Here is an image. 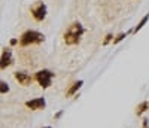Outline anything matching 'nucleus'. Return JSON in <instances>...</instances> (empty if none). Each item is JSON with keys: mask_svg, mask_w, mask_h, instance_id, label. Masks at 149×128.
<instances>
[{"mask_svg": "<svg viewBox=\"0 0 149 128\" xmlns=\"http://www.w3.org/2000/svg\"><path fill=\"white\" fill-rule=\"evenodd\" d=\"M18 42H19L18 39H10V42H9V43H10V46H15Z\"/></svg>", "mask_w": 149, "mask_h": 128, "instance_id": "16", "label": "nucleus"}, {"mask_svg": "<svg viewBox=\"0 0 149 128\" xmlns=\"http://www.w3.org/2000/svg\"><path fill=\"white\" fill-rule=\"evenodd\" d=\"M14 78H15V81H17L19 85H22V86H29V85L31 83V81H33V78H31L27 72H15V73H14Z\"/></svg>", "mask_w": 149, "mask_h": 128, "instance_id": "6", "label": "nucleus"}, {"mask_svg": "<svg viewBox=\"0 0 149 128\" xmlns=\"http://www.w3.org/2000/svg\"><path fill=\"white\" fill-rule=\"evenodd\" d=\"M149 109V101H142V103L137 106V110H136V115L137 116H140V115H143L146 110Z\"/></svg>", "mask_w": 149, "mask_h": 128, "instance_id": "10", "label": "nucleus"}, {"mask_svg": "<svg viewBox=\"0 0 149 128\" xmlns=\"http://www.w3.org/2000/svg\"><path fill=\"white\" fill-rule=\"evenodd\" d=\"M0 93H2V94H8L9 93V85L5 81L0 82Z\"/></svg>", "mask_w": 149, "mask_h": 128, "instance_id": "13", "label": "nucleus"}, {"mask_svg": "<svg viewBox=\"0 0 149 128\" xmlns=\"http://www.w3.org/2000/svg\"><path fill=\"white\" fill-rule=\"evenodd\" d=\"M63 37H64V42H66V45H70V46H73V45H78V43L81 42V36L72 34V33H69V31H66Z\"/></svg>", "mask_w": 149, "mask_h": 128, "instance_id": "8", "label": "nucleus"}, {"mask_svg": "<svg viewBox=\"0 0 149 128\" xmlns=\"http://www.w3.org/2000/svg\"><path fill=\"white\" fill-rule=\"evenodd\" d=\"M45 40V34L36 30H27L24 31L19 37V45L21 46H30V45H39Z\"/></svg>", "mask_w": 149, "mask_h": 128, "instance_id": "1", "label": "nucleus"}, {"mask_svg": "<svg viewBox=\"0 0 149 128\" xmlns=\"http://www.w3.org/2000/svg\"><path fill=\"white\" fill-rule=\"evenodd\" d=\"M130 34V31H125V33H119L116 37H115V39H113V45H118L119 42H122L124 39H125V37Z\"/></svg>", "mask_w": 149, "mask_h": 128, "instance_id": "12", "label": "nucleus"}, {"mask_svg": "<svg viewBox=\"0 0 149 128\" xmlns=\"http://www.w3.org/2000/svg\"><path fill=\"white\" fill-rule=\"evenodd\" d=\"M34 78H36L37 83H39L43 89H46V88L51 86V83H52L54 73H52L51 70H48V69H42V70H39V72H36Z\"/></svg>", "mask_w": 149, "mask_h": 128, "instance_id": "2", "label": "nucleus"}, {"mask_svg": "<svg viewBox=\"0 0 149 128\" xmlns=\"http://www.w3.org/2000/svg\"><path fill=\"white\" fill-rule=\"evenodd\" d=\"M143 128H149V127H148V119H146V118L143 119Z\"/></svg>", "mask_w": 149, "mask_h": 128, "instance_id": "17", "label": "nucleus"}, {"mask_svg": "<svg viewBox=\"0 0 149 128\" xmlns=\"http://www.w3.org/2000/svg\"><path fill=\"white\" fill-rule=\"evenodd\" d=\"M43 128H51V127H43Z\"/></svg>", "mask_w": 149, "mask_h": 128, "instance_id": "18", "label": "nucleus"}, {"mask_svg": "<svg viewBox=\"0 0 149 128\" xmlns=\"http://www.w3.org/2000/svg\"><path fill=\"white\" fill-rule=\"evenodd\" d=\"M61 116H63V110H60V112H57V113L54 115V119H60Z\"/></svg>", "mask_w": 149, "mask_h": 128, "instance_id": "15", "label": "nucleus"}, {"mask_svg": "<svg viewBox=\"0 0 149 128\" xmlns=\"http://www.w3.org/2000/svg\"><path fill=\"white\" fill-rule=\"evenodd\" d=\"M30 12H31V17L36 19V21H43L46 18V14H48V9H46V5L43 2H36L30 6Z\"/></svg>", "mask_w": 149, "mask_h": 128, "instance_id": "3", "label": "nucleus"}, {"mask_svg": "<svg viewBox=\"0 0 149 128\" xmlns=\"http://www.w3.org/2000/svg\"><path fill=\"white\" fill-rule=\"evenodd\" d=\"M109 42H113V34H110V33H107V34L104 36V40L102 42V45H103V46H106Z\"/></svg>", "mask_w": 149, "mask_h": 128, "instance_id": "14", "label": "nucleus"}, {"mask_svg": "<svg viewBox=\"0 0 149 128\" xmlns=\"http://www.w3.org/2000/svg\"><path fill=\"white\" fill-rule=\"evenodd\" d=\"M12 63H14V58H12L10 48H3L2 57H0V67H2V70H5L6 67H9Z\"/></svg>", "mask_w": 149, "mask_h": 128, "instance_id": "4", "label": "nucleus"}, {"mask_svg": "<svg viewBox=\"0 0 149 128\" xmlns=\"http://www.w3.org/2000/svg\"><path fill=\"white\" fill-rule=\"evenodd\" d=\"M84 85V81H76V82H73L72 85H70V88L67 89V93H66V97H72V95H74L79 89H81V86Z\"/></svg>", "mask_w": 149, "mask_h": 128, "instance_id": "9", "label": "nucleus"}, {"mask_svg": "<svg viewBox=\"0 0 149 128\" xmlns=\"http://www.w3.org/2000/svg\"><path fill=\"white\" fill-rule=\"evenodd\" d=\"M45 106H46V100L43 97H37V98L26 101V107H29L30 110H42L45 109Z\"/></svg>", "mask_w": 149, "mask_h": 128, "instance_id": "5", "label": "nucleus"}, {"mask_svg": "<svg viewBox=\"0 0 149 128\" xmlns=\"http://www.w3.org/2000/svg\"><path fill=\"white\" fill-rule=\"evenodd\" d=\"M67 31L72 33V34H76V36H82V34L85 33V29L82 27L81 22H72V24L69 25Z\"/></svg>", "mask_w": 149, "mask_h": 128, "instance_id": "7", "label": "nucleus"}, {"mask_svg": "<svg viewBox=\"0 0 149 128\" xmlns=\"http://www.w3.org/2000/svg\"><path fill=\"white\" fill-rule=\"evenodd\" d=\"M148 21H149V14H146V15H145V17H143L142 19H140V22H139L137 25H136V27H134V30H133V31H134V33H137V31H140V30L143 29V25H145V24H146Z\"/></svg>", "mask_w": 149, "mask_h": 128, "instance_id": "11", "label": "nucleus"}]
</instances>
